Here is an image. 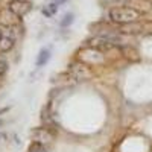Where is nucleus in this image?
Instances as JSON below:
<instances>
[{"label":"nucleus","mask_w":152,"mask_h":152,"mask_svg":"<svg viewBox=\"0 0 152 152\" xmlns=\"http://www.w3.org/2000/svg\"><path fill=\"white\" fill-rule=\"evenodd\" d=\"M108 17L111 21L117 23V24H128L140 18V11H137L131 6H116V8L110 9Z\"/></svg>","instance_id":"nucleus-1"},{"label":"nucleus","mask_w":152,"mask_h":152,"mask_svg":"<svg viewBox=\"0 0 152 152\" xmlns=\"http://www.w3.org/2000/svg\"><path fill=\"white\" fill-rule=\"evenodd\" d=\"M69 72L72 73L73 78L78 79V81L90 79L91 76H93V72L90 70V67L85 66V64H82V62H73V64H70Z\"/></svg>","instance_id":"nucleus-2"},{"label":"nucleus","mask_w":152,"mask_h":152,"mask_svg":"<svg viewBox=\"0 0 152 152\" xmlns=\"http://www.w3.org/2000/svg\"><path fill=\"white\" fill-rule=\"evenodd\" d=\"M8 8L14 12V14L17 17H24V15H28L29 12L32 11V3L29 2V0H11Z\"/></svg>","instance_id":"nucleus-3"},{"label":"nucleus","mask_w":152,"mask_h":152,"mask_svg":"<svg viewBox=\"0 0 152 152\" xmlns=\"http://www.w3.org/2000/svg\"><path fill=\"white\" fill-rule=\"evenodd\" d=\"M15 38L9 31L2 32V37H0V52H9V50L14 47Z\"/></svg>","instance_id":"nucleus-4"},{"label":"nucleus","mask_w":152,"mask_h":152,"mask_svg":"<svg viewBox=\"0 0 152 152\" xmlns=\"http://www.w3.org/2000/svg\"><path fill=\"white\" fill-rule=\"evenodd\" d=\"M34 142H38V143H46V142H50L53 140V135L49 132V129L46 128H37L31 132Z\"/></svg>","instance_id":"nucleus-5"},{"label":"nucleus","mask_w":152,"mask_h":152,"mask_svg":"<svg viewBox=\"0 0 152 152\" xmlns=\"http://www.w3.org/2000/svg\"><path fill=\"white\" fill-rule=\"evenodd\" d=\"M18 18L20 17H17L9 8H6L0 12V21H2L5 26H14V24L18 23Z\"/></svg>","instance_id":"nucleus-6"},{"label":"nucleus","mask_w":152,"mask_h":152,"mask_svg":"<svg viewBox=\"0 0 152 152\" xmlns=\"http://www.w3.org/2000/svg\"><path fill=\"white\" fill-rule=\"evenodd\" d=\"M49 59H50V50L49 49H41L40 53H38V58H37V66L38 67L44 66Z\"/></svg>","instance_id":"nucleus-7"},{"label":"nucleus","mask_w":152,"mask_h":152,"mask_svg":"<svg viewBox=\"0 0 152 152\" xmlns=\"http://www.w3.org/2000/svg\"><path fill=\"white\" fill-rule=\"evenodd\" d=\"M58 5L59 3H56V2H52V3H49L47 6H44L43 8V14L46 15V17H53L56 12H58Z\"/></svg>","instance_id":"nucleus-8"},{"label":"nucleus","mask_w":152,"mask_h":152,"mask_svg":"<svg viewBox=\"0 0 152 152\" xmlns=\"http://www.w3.org/2000/svg\"><path fill=\"white\" fill-rule=\"evenodd\" d=\"M73 21H75V14H73V12H67V14H64L62 20L59 21V24L62 28H67V26H70Z\"/></svg>","instance_id":"nucleus-9"},{"label":"nucleus","mask_w":152,"mask_h":152,"mask_svg":"<svg viewBox=\"0 0 152 152\" xmlns=\"http://www.w3.org/2000/svg\"><path fill=\"white\" fill-rule=\"evenodd\" d=\"M29 152H47L43 143H38V142H32L29 146Z\"/></svg>","instance_id":"nucleus-10"},{"label":"nucleus","mask_w":152,"mask_h":152,"mask_svg":"<svg viewBox=\"0 0 152 152\" xmlns=\"http://www.w3.org/2000/svg\"><path fill=\"white\" fill-rule=\"evenodd\" d=\"M105 2L110 3L113 8H116V6H125L128 3V0H105Z\"/></svg>","instance_id":"nucleus-11"},{"label":"nucleus","mask_w":152,"mask_h":152,"mask_svg":"<svg viewBox=\"0 0 152 152\" xmlns=\"http://www.w3.org/2000/svg\"><path fill=\"white\" fill-rule=\"evenodd\" d=\"M6 70H8V62L3 56H0V75L6 73Z\"/></svg>","instance_id":"nucleus-12"},{"label":"nucleus","mask_w":152,"mask_h":152,"mask_svg":"<svg viewBox=\"0 0 152 152\" xmlns=\"http://www.w3.org/2000/svg\"><path fill=\"white\" fill-rule=\"evenodd\" d=\"M0 37H2V31H0Z\"/></svg>","instance_id":"nucleus-13"}]
</instances>
